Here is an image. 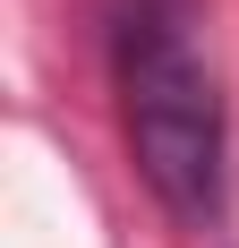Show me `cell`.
I'll use <instances>...</instances> for the list:
<instances>
[{
	"instance_id": "1",
	"label": "cell",
	"mask_w": 239,
	"mask_h": 248,
	"mask_svg": "<svg viewBox=\"0 0 239 248\" xmlns=\"http://www.w3.org/2000/svg\"><path fill=\"white\" fill-rule=\"evenodd\" d=\"M111 86L128 163L179 223H222L231 197V111L205 60V0H111Z\"/></svg>"
}]
</instances>
